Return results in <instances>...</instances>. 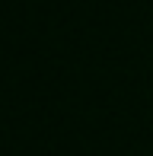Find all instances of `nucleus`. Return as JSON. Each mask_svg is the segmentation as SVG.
<instances>
[]
</instances>
